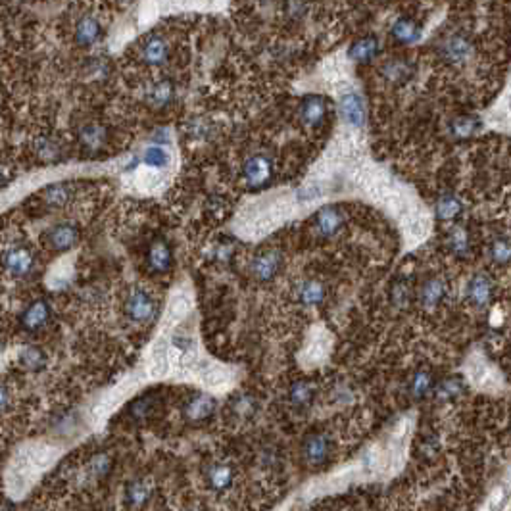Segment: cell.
Here are the masks:
<instances>
[{
  "mask_svg": "<svg viewBox=\"0 0 511 511\" xmlns=\"http://www.w3.org/2000/svg\"><path fill=\"white\" fill-rule=\"evenodd\" d=\"M490 258L498 265H508L511 261V242L508 239H498L492 242Z\"/></svg>",
  "mask_w": 511,
  "mask_h": 511,
  "instance_id": "obj_40",
  "label": "cell"
},
{
  "mask_svg": "<svg viewBox=\"0 0 511 511\" xmlns=\"http://www.w3.org/2000/svg\"><path fill=\"white\" fill-rule=\"evenodd\" d=\"M313 394H316L313 386L306 383V381H300V383L292 385V388H290V402L294 405H298V407H306L313 400Z\"/></svg>",
  "mask_w": 511,
  "mask_h": 511,
  "instance_id": "obj_36",
  "label": "cell"
},
{
  "mask_svg": "<svg viewBox=\"0 0 511 511\" xmlns=\"http://www.w3.org/2000/svg\"><path fill=\"white\" fill-rule=\"evenodd\" d=\"M139 185H141V189H145V191H152L156 187H160L162 185V177L158 174H150V171H146L139 177Z\"/></svg>",
  "mask_w": 511,
  "mask_h": 511,
  "instance_id": "obj_45",
  "label": "cell"
},
{
  "mask_svg": "<svg viewBox=\"0 0 511 511\" xmlns=\"http://www.w3.org/2000/svg\"><path fill=\"white\" fill-rule=\"evenodd\" d=\"M150 405H152L150 398H141V400H136L135 404L131 405V414H133L135 419H143L150 412Z\"/></svg>",
  "mask_w": 511,
  "mask_h": 511,
  "instance_id": "obj_46",
  "label": "cell"
},
{
  "mask_svg": "<svg viewBox=\"0 0 511 511\" xmlns=\"http://www.w3.org/2000/svg\"><path fill=\"white\" fill-rule=\"evenodd\" d=\"M390 35H392L394 40H398L400 45H412L415 40H419V37H421V29H419V25H417L414 20L400 18V20L394 21V25H392V29H390Z\"/></svg>",
  "mask_w": 511,
  "mask_h": 511,
  "instance_id": "obj_21",
  "label": "cell"
},
{
  "mask_svg": "<svg viewBox=\"0 0 511 511\" xmlns=\"http://www.w3.org/2000/svg\"><path fill=\"white\" fill-rule=\"evenodd\" d=\"M285 12H287L289 18L296 20V18H302V14L306 12V4L302 0H289L287 6H285Z\"/></svg>",
  "mask_w": 511,
  "mask_h": 511,
  "instance_id": "obj_47",
  "label": "cell"
},
{
  "mask_svg": "<svg viewBox=\"0 0 511 511\" xmlns=\"http://www.w3.org/2000/svg\"><path fill=\"white\" fill-rule=\"evenodd\" d=\"M126 496L127 501H129L131 506H143L145 501L150 500V486H148L145 481L131 482V484L127 486Z\"/></svg>",
  "mask_w": 511,
  "mask_h": 511,
  "instance_id": "obj_37",
  "label": "cell"
},
{
  "mask_svg": "<svg viewBox=\"0 0 511 511\" xmlns=\"http://www.w3.org/2000/svg\"><path fill=\"white\" fill-rule=\"evenodd\" d=\"M21 455L27 460V463H29L35 471H39V469H45V467H49L50 463L54 462V455L56 453H54V450L50 446L35 444V446H29Z\"/></svg>",
  "mask_w": 511,
  "mask_h": 511,
  "instance_id": "obj_22",
  "label": "cell"
},
{
  "mask_svg": "<svg viewBox=\"0 0 511 511\" xmlns=\"http://www.w3.org/2000/svg\"><path fill=\"white\" fill-rule=\"evenodd\" d=\"M404 225L405 231L409 235V239H414V241H421L425 235L429 233V217L421 210H417V208H412V210L405 208Z\"/></svg>",
  "mask_w": 511,
  "mask_h": 511,
  "instance_id": "obj_15",
  "label": "cell"
},
{
  "mask_svg": "<svg viewBox=\"0 0 511 511\" xmlns=\"http://www.w3.org/2000/svg\"><path fill=\"white\" fill-rule=\"evenodd\" d=\"M300 302H304L306 306H318L323 302V296H325V289L323 285L318 283V281H306L298 290Z\"/></svg>",
  "mask_w": 511,
  "mask_h": 511,
  "instance_id": "obj_30",
  "label": "cell"
},
{
  "mask_svg": "<svg viewBox=\"0 0 511 511\" xmlns=\"http://www.w3.org/2000/svg\"><path fill=\"white\" fill-rule=\"evenodd\" d=\"M8 402H10V394L4 386L0 385V412H4L8 407Z\"/></svg>",
  "mask_w": 511,
  "mask_h": 511,
  "instance_id": "obj_51",
  "label": "cell"
},
{
  "mask_svg": "<svg viewBox=\"0 0 511 511\" xmlns=\"http://www.w3.org/2000/svg\"><path fill=\"white\" fill-rule=\"evenodd\" d=\"M281 268V254L277 250H268L256 256L250 263L252 275L258 281H270L277 275Z\"/></svg>",
  "mask_w": 511,
  "mask_h": 511,
  "instance_id": "obj_7",
  "label": "cell"
},
{
  "mask_svg": "<svg viewBox=\"0 0 511 511\" xmlns=\"http://www.w3.org/2000/svg\"><path fill=\"white\" fill-rule=\"evenodd\" d=\"M460 212H462V202L453 194H444L442 198L436 202V215L444 222H450L453 217H457Z\"/></svg>",
  "mask_w": 511,
  "mask_h": 511,
  "instance_id": "obj_31",
  "label": "cell"
},
{
  "mask_svg": "<svg viewBox=\"0 0 511 511\" xmlns=\"http://www.w3.org/2000/svg\"><path fill=\"white\" fill-rule=\"evenodd\" d=\"M91 471L95 473L97 477H102V475H106L110 471V460H108L106 455H97L93 463H91Z\"/></svg>",
  "mask_w": 511,
  "mask_h": 511,
  "instance_id": "obj_48",
  "label": "cell"
},
{
  "mask_svg": "<svg viewBox=\"0 0 511 511\" xmlns=\"http://www.w3.org/2000/svg\"><path fill=\"white\" fill-rule=\"evenodd\" d=\"M148 263L154 271H167L171 265V250L162 241H156L148 250Z\"/></svg>",
  "mask_w": 511,
  "mask_h": 511,
  "instance_id": "obj_24",
  "label": "cell"
},
{
  "mask_svg": "<svg viewBox=\"0 0 511 511\" xmlns=\"http://www.w3.org/2000/svg\"><path fill=\"white\" fill-rule=\"evenodd\" d=\"M479 129H481V121H479L477 117H471V116L457 117V119H453L452 126H450L452 135L457 136V139H465V136L475 135Z\"/></svg>",
  "mask_w": 511,
  "mask_h": 511,
  "instance_id": "obj_32",
  "label": "cell"
},
{
  "mask_svg": "<svg viewBox=\"0 0 511 511\" xmlns=\"http://www.w3.org/2000/svg\"><path fill=\"white\" fill-rule=\"evenodd\" d=\"M171 364H169V342L164 337L158 338L154 346L150 350V359H148V371L150 375L164 377L169 373Z\"/></svg>",
  "mask_w": 511,
  "mask_h": 511,
  "instance_id": "obj_9",
  "label": "cell"
},
{
  "mask_svg": "<svg viewBox=\"0 0 511 511\" xmlns=\"http://www.w3.org/2000/svg\"><path fill=\"white\" fill-rule=\"evenodd\" d=\"M21 359H23V364L29 367V369H40V367L45 366V356H43V352L37 350V348H27V350H23Z\"/></svg>",
  "mask_w": 511,
  "mask_h": 511,
  "instance_id": "obj_44",
  "label": "cell"
},
{
  "mask_svg": "<svg viewBox=\"0 0 511 511\" xmlns=\"http://www.w3.org/2000/svg\"><path fill=\"white\" fill-rule=\"evenodd\" d=\"M0 181H2V171H0Z\"/></svg>",
  "mask_w": 511,
  "mask_h": 511,
  "instance_id": "obj_54",
  "label": "cell"
},
{
  "mask_svg": "<svg viewBox=\"0 0 511 511\" xmlns=\"http://www.w3.org/2000/svg\"><path fill=\"white\" fill-rule=\"evenodd\" d=\"M143 162L148 167H165L169 164V154L162 146H148L143 154Z\"/></svg>",
  "mask_w": 511,
  "mask_h": 511,
  "instance_id": "obj_41",
  "label": "cell"
},
{
  "mask_svg": "<svg viewBox=\"0 0 511 511\" xmlns=\"http://www.w3.org/2000/svg\"><path fill=\"white\" fill-rule=\"evenodd\" d=\"M329 348H331V342H329L327 335H323V333H319L318 337L311 338V342L306 348V359H308L309 364H319V361H323L325 356L329 354Z\"/></svg>",
  "mask_w": 511,
  "mask_h": 511,
  "instance_id": "obj_28",
  "label": "cell"
},
{
  "mask_svg": "<svg viewBox=\"0 0 511 511\" xmlns=\"http://www.w3.org/2000/svg\"><path fill=\"white\" fill-rule=\"evenodd\" d=\"M340 116L344 119V123H348L350 127L361 129V127L366 126L367 108L361 95H357L354 91L344 93L340 97Z\"/></svg>",
  "mask_w": 511,
  "mask_h": 511,
  "instance_id": "obj_1",
  "label": "cell"
},
{
  "mask_svg": "<svg viewBox=\"0 0 511 511\" xmlns=\"http://www.w3.org/2000/svg\"><path fill=\"white\" fill-rule=\"evenodd\" d=\"M175 95L174 85L169 81H160L156 83L152 91H150V104L156 108H164L171 102V98Z\"/></svg>",
  "mask_w": 511,
  "mask_h": 511,
  "instance_id": "obj_33",
  "label": "cell"
},
{
  "mask_svg": "<svg viewBox=\"0 0 511 511\" xmlns=\"http://www.w3.org/2000/svg\"><path fill=\"white\" fill-rule=\"evenodd\" d=\"M79 233L73 225H68V223H62V225H56L52 227L49 233H47V239H49V244L58 252H66L69 248L75 246L78 242Z\"/></svg>",
  "mask_w": 511,
  "mask_h": 511,
  "instance_id": "obj_11",
  "label": "cell"
},
{
  "mask_svg": "<svg viewBox=\"0 0 511 511\" xmlns=\"http://www.w3.org/2000/svg\"><path fill=\"white\" fill-rule=\"evenodd\" d=\"M412 73H414V68L405 60H388L381 68V75L388 83H404L412 78Z\"/></svg>",
  "mask_w": 511,
  "mask_h": 511,
  "instance_id": "obj_20",
  "label": "cell"
},
{
  "mask_svg": "<svg viewBox=\"0 0 511 511\" xmlns=\"http://www.w3.org/2000/svg\"><path fill=\"white\" fill-rule=\"evenodd\" d=\"M213 409H215V402H213L212 398L208 394H198L194 396L193 400L187 404L185 414H187V417L191 421H204V419H208L213 414Z\"/></svg>",
  "mask_w": 511,
  "mask_h": 511,
  "instance_id": "obj_19",
  "label": "cell"
},
{
  "mask_svg": "<svg viewBox=\"0 0 511 511\" xmlns=\"http://www.w3.org/2000/svg\"><path fill=\"white\" fill-rule=\"evenodd\" d=\"M379 2H390V0H379Z\"/></svg>",
  "mask_w": 511,
  "mask_h": 511,
  "instance_id": "obj_53",
  "label": "cell"
},
{
  "mask_svg": "<svg viewBox=\"0 0 511 511\" xmlns=\"http://www.w3.org/2000/svg\"><path fill=\"white\" fill-rule=\"evenodd\" d=\"M377 54H379V40L375 37H361L348 50V56L357 64H369Z\"/></svg>",
  "mask_w": 511,
  "mask_h": 511,
  "instance_id": "obj_18",
  "label": "cell"
},
{
  "mask_svg": "<svg viewBox=\"0 0 511 511\" xmlns=\"http://www.w3.org/2000/svg\"><path fill=\"white\" fill-rule=\"evenodd\" d=\"M79 141L88 150H97L106 141V129L97 126V123H88V126H85L79 131Z\"/></svg>",
  "mask_w": 511,
  "mask_h": 511,
  "instance_id": "obj_26",
  "label": "cell"
},
{
  "mask_svg": "<svg viewBox=\"0 0 511 511\" xmlns=\"http://www.w3.org/2000/svg\"><path fill=\"white\" fill-rule=\"evenodd\" d=\"M50 321V306L47 302H33L29 308L25 309L23 318H21V323L27 331H39L43 329L47 323Z\"/></svg>",
  "mask_w": 511,
  "mask_h": 511,
  "instance_id": "obj_14",
  "label": "cell"
},
{
  "mask_svg": "<svg viewBox=\"0 0 511 511\" xmlns=\"http://www.w3.org/2000/svg\"><path fill=\"white\" fill-rule=\"evenodd\" d=\"M329 181H321V179H311L309 183H306L298 191V202H313L321 198L323 194L327 193Z\"/></svg>",
  "mask_w": 511,
  "mask_h": 511,
  "instance_id": "obj_34",
  "label": "cell"
},
{
  "mask_svg": "<svg viewBox=\"0 0 511 511\" xmlns=\"http://www.w3.org/2000/svg\"><path fill=\"white\" fill-rule=\"evenodd\" d=\"M4 265L14 277H21V275L29 273L33 268V252L27 248H14L6 254Z\"/></svg>",
  "mask_w": 511,
  "mask_h": 511,
  "instance_id": "obj_12",
  "label": "cell"
},
{
  "mask_svg": "<svg viewBox=\"0 0 511 511\" xmlns=\"http://www.w3.org/2000/svg\"><path fill=\"white\" fill-rule=\"evenodd\" d=\"M431 388H433V379H431L429 373H425V371L415 373L414 379L409 381V394L414 396V398H425V396L431 392Z\"/></svg>",
  "mask_w": 511,
  "mask_h": 511,
  "instance_id": "obj_38",
  "label": "cell"
},
{
  "mask_svg": "<svg viewBox=\"0 0 511 511\" xmlns=\"http://www.w3.org/2000/svg\"><path fill=\"white\" fill-rule=\"evenodd\" d=\"M73 37L81 49H88V47L97 45L102 37V25L95 16H81L75 23Z\"/></svg>",
  "mask_w": 511,
  "mask_h": 511,
  "instance_id": "obj_6",
  "label": "cell"
},
{
  "mask_svg": "<svg viewBox=\"0 0 511 511\" xmlns=\"http://www.w3.org/2000/svg\"><path fill=\"white\" fill-rule=\"evenodd\" d=\"M469 375L482 388H492V386L498 383V377L494 373V369L484 359H481V357H475L471 364H469Z\"/></svg>",
  "mask_w": 511,
  "mask_h": 511,
  "instance_id": "obj_23",
  "label": "cell"
},
{
  "mask_svg": "<svg viewBox=\"0 0 511 511\" xmlns=\"http://www.w3.org/2000/svg\"><path fill=\"white\" fill-rule=\"evenodd\" d=\"M193 308V302L191 298L183 294V292H177L171 296L169 300V306H167V321L169 323H175V321H179V319H183L189 311Z\"/></svg>",
  "mask_w": 511,
  "mask_h": 511,
  "instance_id": "obj_27",
  "label": "cell"
},
{
  "mask_svg": "<svg viewBox=\"0 0 511 511\" xmlns=\"http://www.w3.org/2000/svg\"><path fill=\"white\" fill-rule=\"evenodd\" d=\"M233 412H235L237 417H241V419H248L256 412V402L252 400L250 396H239L233 402Z\"/></svg>",
  "mask_w": 511,
  "mask_h": 511,
  "instance_id": "obj_43",
  "label": "cell"
},
{
  "mask_svg": "<svg viewBox=\"0 0 511 511\" xmlns=\"http://www.w3.org/2000/svg\"><path fill=\"white\" fill-rule=\"evenodd\" d=\"M169 56V47L164 37L160 35H150L148 39L141 45V60L148 66H162Z\"/></svg>",
  "mask_w": 511,
  "mask_h": 511,
  "instance_id": "obj_8",
  "label": "cell"
},
{
  "mask_svg": "<svg viewBox=\"0 0 511 511\" xmlns=\"http://www.w3.org/2000/svg\"><path fill=\"white\" fill-rule=\"evenodd\" d=\"M208 482L215 490H223L233 482V469L225 463H215L208 471Z\"/></svg>",
  "mask_w": 511,
  "mask_h": 511,
  "instance_id": "obj_29",
  "label": "cell"
},
{
  "mask_svg": "<svg viewBox=\"0 0 511 511\" xmlns=\"http://www.w3.org/2000/svg\"><path fill=\"white\" fill-rule=\"evenodd\" d=\"M329 442L323 434H311L304 442V457L309 465H319L327 460Z\"/></svg>",
  "mask_w": 511,
  "mask_h": 511,
  "instance_id": "obj_17",
  "label": "cell"
},
{
  "mask_svg": "<svg viewBox=\"0 0 511 511\" xmlns=\"http://www.w3.org/2000/svg\"><path fill=\"white\" fill-rule=\"evenodd\" d=\"M446 283L442 279H429L427 283H423L421 287V292H419V300L423 304V308L427 309H434L446 296Z\"/></svg>",
  "mask_w": 511,
  "mask_h": 511,
  "instance_id": "obj_16",
  "label": "cell"
},
{
  "mask_svg": "<svg viewBox=\"0 0 511 511\" xmlns=\"http://www.w3.org/2000/svg\"><path fill=\"white\" fill-rule=\"evenodd\" d=\"M126 309L127 316L133 319V321H136V323H146V321H150V319L154 318L156 304L148 292H145V290H135L127 298Z\"/></svg>",
  "mask_w": 511,
  "mask_h": 511,
  "instance_id": "obj_5",
  "label": "cell"
},
{
  "mask_svg": "<svg viewBox=\"0 0 511 511\" xmlns=\"http://www.w3.org/2000/svg\"><path fill=\"white\" fill-rule=\"evenodd\" d=\"M119 2H121V4H131L133 0H119Z\"/></svg>",
  "mask_w": 511,
  "mask_h": 511,
  "instance_id": "obj_52",
  "label": "cell"
},
{
  "mask_svg": "<svg viewBox=\"0 0 511 511\" xmlns=\"http://www.w3.org/2000/svg\"><path fill=\"white\" fill-rule=\"evenodd\" d=\"M492 298V281L486 275H475L467 285V300L475 306H486Z\"/></svg>",
  "mask_w": 511,
  "mask_h": 511,
  "instance_id": "obj_13",
  "label": "cell"
},
{
  "mask_svg": "<svg viewBox=\"0 0 511 511\" xmlns=\"http://www.w3.org/2000/svg\"><path fill=\"white\" fill-rule=\"evenodd\" d=\"M37 148H39L40 158H47V160H52V158L56 156V152H58L56 143H52L49 139H43L39 145H37Z\"/></svg>",
  "mask_w": 511,
  "mask_h": 511,
  "instance_id": "obj_49",
  "label": "cell"
},
{
  "mask_svg": "<svg viewBox=\"0 0 511 511\" xmlns=\"http://www.w3.org/2000/svg\"><path fill=\"white\" fill-rule=\"evenodd\" d=\"M69 200L68 189L64 185H52L45 191V202L52 206V208H60Z\"/></svg>",
  "mask_w": 511,
  "mask_h": 511,
  "instance_id": "obj_42",
  "label": "cell"
},
{
  "mask_svg": "<svg viewBox=\"0 0 511 511\" xmlns=\"http://www.w3.org/2000/svg\"><path fill=\"white\" fill-rule=\"evenodd\" d=\"M448 246L453 254L457 256H465L469 252V233L463 227H453L450 235H448Z\"/></svg>",
  "mask_w": 511,
  "mask_h": 511,
  "instance_id": "obj_35",
  "label": "cell"
},
{
  "mask_svg": "<svg viewBox=\"0 0 511 511\" xmlns=\"http://www.w3.org/2000/svg\"><path fill=\"white\" fill-rule=\"evenodd\" d=\"M463 392V383L460 379H446L440 385L436 386V398L438 400H444V402H450L453 398Z\"/></svg>",
  "mask_w": 511,
  "mask_h": 511,
  "instance_id": "obj_39",
  "label": "cell"
},
{
  "mask_svg": "<svg viewBox=\"0 0 511 511\" xmlns=\"http://www.w3.org/2000/svg\"><path fill=\"white\" fill-rule=\"evenodd\" d=\"M271 174H273L271 160L263 154H256L248 158L246 164H244V169H242L244 181L250 189H261L271 179Z\"/></svg>",
  "mask_w": 511,
  "mask_h": 511,
  "instance_id": "obj_2",
  "label": "cell"
},
{
  "mask_svg": "<svg viewBox=\"0 0 511 511\" xmlns=\"http://www.w3.org/2000/svg\"><path fill=\"white\" fill-rule=\"evenodd\" d=\"M200 379H202L204 386H208V388H223V386L231 381V375H229V371L223 369V367L206 364V366L200 369Z\"/></svg>",
  "mask_w": 511,
  "mask_h": 511,
  "instance_id": "obj_25",
  "label": "cell"
},
{
  "mask_svg": "<svg viewBox=\"0 0 511 511\" xmlns=\"http://www.w3.org/2000/svg\"><path fill=\"white\" fill-rule=\"evenodd\" d=\"M342 222H344V215H342V212L338 208H335V206H325L316 215V229H318L321 237H333V235L338 233Z\"/></svg>",
  "mask_w": 511,
  "mask_h": 511,
  "instance_id": "obj_10",
  "label": "cell"
},
{
  "mask_svg": "<svg viewBox=\"0 0 511 511\" xmlns=\"http://www.w3.org/2000/svg\"><path fill=\"white\" fill-rule=\"evenodd\" d=\"M392 300H394V304H398V306H405V302H407V289H405L404 285H396L394 289H392Z\"/></svg>",
  "mask_w": 511,
  "mask_h": 511,
  "instance_id": "obj_50",
  "label": "cell"
},
{
  "mask_svg": "<svg viewBox=\"0 0 511 511\" xmlns=\"http://www.w3.org/2000/svg\"><path fill=\"white\" fill-rule=\"evenodd\" d=\"M440 56L452 66H462L473 56V45L462 35H452L440 45Z\"/></svg>",
  "mask_w": 511,
  "mask_h": 511,
  "instance_id": "obj_4",
  "label": "cell"
},
{
  "mask_svg": "<svg viewBox=\"0 0 511 511\" xmlns=\"http://www.w3.org/2000/svg\"><path fill=\"white\" fill-rule=\"evenodd\" d=\"M329 104L327 100L319 95H309L306 97L298 106V114L302 123L309 129H316V127L323 126L325 121V116H327Z\"/></svg>",
  "mask_w": 511,
  "mask_h": 511,
  "instance_id": "obj_3",
  "label": "cell"
}]
</instances>
